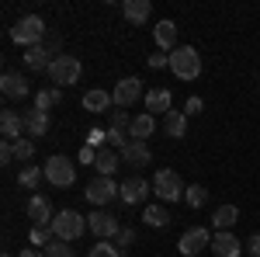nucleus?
Wrapping results in <instances>:
<instances>
[{
    "instance_id": "f257e3e1",
    "label": "nucleus",
    "mask_w": 260,
    "mask_h": 257,
    "mask_svg": "<svg viewBox=\"0 0 260 257\" xmlns=\"http://www.w3.org/2000/svg\"><path fill=\"white\" fill-rule=\"evenodd\" d=\"M87 230H90V226H87V219H83L77 209H62V212H56V219H52V233H56V240H66V243L80 240Z\"/></svg>"
},
{
    "instance_id": "f03ea898",
    "label": "nucleus",
    "mask_w": 260,
    "mask_h": 257,
    "mask_svg": "<svg viewBox=\"0 0 260 257\" xmlns=\"http://www.w3.org/2000/svg\"><path fill=\"white\" fill-rule=\"evenodd\" d=\"M170 70H174V77H177V80H194L201 73L198 49H191V45H177V49L170 52Z\"/></svg>"
},
{
    "instance_id": "7ed1b4c3",
    "label": "nucleus",
    "mask_w": 260,
    "mask_h": 257,
    "mask_svg": "<svg viewBox=\"0 0 260 257\" xmlns=\"http://www.w3.org/2000/svg\"><path fill=\"white\" fill-rule=\"evenodd\" d=\"M11 39L18 42V45H24V49H35V45H42V39H45V21H42L39 14L21 18L18 24L11 28Z\"/></svg>"
},
{
    "instance_id": "20e7f679",
    "label": "nucleus",
    "mask_w": 260,
    "mask_h": 257,
    "mask_svg": "<svg viewBox=\"0 0 260 257\" xmlns=\"http://www.w3.org/2000/svg\"><path fill=\"white\" fill-rule=\"evenodd\" d=\"M42 170H45V181H49V184H56V188H70V184L77 181V167H73V160L62 157V153L49 157Z\"/></svg>"
},
{
    "instance_id": "39448f33",
    "label": "nucleus",
    "mask_w": 260,
    "mask_h": 257,
    "mask_svg": "<svg viewBox=\"0 0 260 257\" xmlns=\"http://www.w3.org/2000/svg\"><path fill=\"white\" fill-rule=\"evenodd\" d=\"M83 77V66L77 56H56L52 66H49V80L56 83V87H70V83H77Z\"/></svg>"
},
{
    "instance_id": "423d86ee",
    "label": "nucleus",
    "mask_w": 260,
    "mask_h": 257,
    "mask_svg": "<svg viewBox=\"0 0 260 257\" xmlns=\"http://www.w3.org/2000/svg\"><path fill=\"white\" fill-rule=\"evenodd\" d=\"M153 191L160 202H180L184 198V181H180L177 170H160L153 178Z\"/></svg>"
},
{
    "instance_id": "0eeeda50",
    "label": "nucleus",
    "mask_w": 260,
    "mask_h": 257,
    "mask_svg": "<svg viewBox=\"0 0 260 257\" xmlns=\"http://www.w3.org/2000/svg\"><path fill=\"white\" fill-rule=\"evenodd\" d=\"M87 226H90V233L98 240H115L121 233V222L115 216H108L104 209H94V212L87 216Z\"/></svg>"
},
{
    "instance_id": "6e6552de",
    "label": "nucleus",
    "mask_w": 260,
    "mask_h": 257,
    "mask_svg": "<svg viewBox=\"0 0 260 257\" xmlns=\"http://www.w3.org/2000/svg\"><path fill=\"white\" fill-rule=\"evenodd\" d=\"M83 195H87V202H94V205L101 209V205H108V202H115V198L121 195V184H115L111 178H94L90 184H87Z\"/></svg>"
},
{
    "instance_id": "1a4fd4ad",
    "label": "nucleus",
    "mask_w": 260,
    "mask_h": 257,
    "mask_svg": "<svg viewBox=\"0 0 260 257\" xmlns=\"http://www.w3.org/2000/svg\"><path fill=\"white\" fill-rule=\"evenodd\" d=\"M180 254L184 257H194V254H201V250H208L212 247V233L205 230V226H191L184 237H180Z\"/></svg>"
},
{
    "instance_id": "9d476101",
    "label": "nucleus",
    "mask_w": 260,
    "mask_h": 257,
    "mask_svg": "<svg viewBox=\"0 0 260 257\" xmlns=\"http://www.w3.org/2000/svg\"><path fill=\"white\" fill-rule=\"evenodd\" d=\"M111 94H115V104H118V108H132V104H136L139 98H146V91H142V80H139V77H125V80H118Z\"/></svg>"
},
{
    "instance_id": "9b49d317",
    "label": "nucleus",
    "mask_w": 260,
    "mask_h": 257,
    "mask_svg": "<svg viewBox=\"0 0 260 257\" xmlns=\"http://www.w3.org/2000/svg\"><path fill=\"white\" fill-rule=\"evenodd\" d=\"M149 188H153V184H149L146 178L132 174V178L121 184V195H118V198L125 202V205H142V202H146V195H149Z\"/></svg>"
},
{
    "instance_id": "f8f14e48",
    "label": "nucleus",
    "mask_w": 260,
    "mask_h": 257,
    "mask_svg": "<svg viewBox=\"0 0 260 257\" xmlns=\"http://www.w3.org/2000/svg\"><path fill=\"white\" fill-rule=\"evenodd\" d=\"M111 104H115V94H108L104 87H94V91L83 94V111H90V115H104ZM108 115H111V111H108Z\"/></svg>"
},
{
    "instance_id": "ddd939ff",
    "label": "nucleus",
    "mask_w": 260,
    "mask_h": 257,
    "mask_svg": "<svg viewBox=\"0 0 260 257\" xmlns=\"http://www.w3.org/2000/svg\"><path fill=\"white\" fill-rule=\"evenodd\" d=\"M121 160H125L128 167H149L153 153H149V146H146L142 139H128V146H121Z\"/></svg>"
},
{
    "instance_id": "4468645a",
    "label": "nucleus",
    "mask_w": 260,
    "mask_h": 257,
    "mask_svg": "<svg viewBox=\"0 0 260 257\" xmlns=\"http://www.w3.org/2000/svg\"><path fill=\"white\" fill-rule=\"evenodd\" d=\"M24 132V115L21 111H0V136L4 142H18Z\"/></svg>"
},
{
    "instance_id": "2eb2a0df",
    "label": "nucleus",
    "mask_w": 260,
    "mask_h": 257,
    "mask_svg": "<svg viewBox=\"0 0 260 257\" xmlns=\"http://www.w3.org/2000/svg\"><path fill=\"white\" fill-rule=\"evenodd\" d=\"M170 91L167 87H153V91H146V98H142V104H146V111L156 119V115H167L170 111Z\"/></svg>"
},
{
    "instance_id": "dca6fc26",
    "label": "nucleus",
    "mask_w": 260,
    "mask_h": 257,
    "mask_svg": "<svg viewBox=\"0 0 260 257\" xmlns=\"http://www.w3.org/2000/svg\"><path fill=\"white\" fill-rule=\"evenodd\" d=\"M28 219L35 222V226H49L52 222V205H49V198L45 195H31L28 198Z\"/></svg>"
},
{
    "instance_id": "f3484780",
    "label": "nucleus",
    "mask_w": 260,
    "mask_h": 257,
    "mask_svg": "<svg viewBox=\"0 0 260 257\" xmlns=\"http://www.w3.org/2000/svg\"><path fill=\"white\" fill-rule=\"evenodd\" d=\"M0 91H4V98H11V101H18V98H28V80L21 77V73H4L0 77Z\"/></svg>"
},
{
    "instance_id": "a211bd4d",
    "label": "nucleus",
    "mask_w": 260,
    "mask_h": 257,
    "mask_svg": "<svg viewBox=\"0 0 260 257\" xmlns=\"http://www.w3.org/2000/svg\"><path fill=\"white\" fill-rule=\"evenodd\" d=\"M24 132L31 139H42L49 132V111H39V108H31V111H24Z\"/></svg>"
},
{
    "instance_id": "6ab92c4d",
    "label": "nucleus",
    "mask_w": 260,
    "mask_h": 257,
    "mask_svg": "<svg viewBox=\"0 0 260 257\" xmlns=\"http://www.w3.org/2000/svg\"><path fill=\"white\" fill-rule=\"evenodd\" d=\"M121 14L132 21V24H146L149 14H153V4H149V0H125V4H121Z\"/></svg>"
},
{
    "instance_id": "aec40b11",
    "label": "nucleus",
    "mask_w": 260,
    "mask_h": 257,
    "mask_svg": "<svg viewBox=\"0 0 260 257\" xmlns=\"http://www.w3.org/2000/svg\"><path fill=\"white\" fill-rule=\"evenodd\" d=\"M212 254L215 257H240V240L233 233H215L212 237Z\"/></svg>"
},
{
    "instance_id": "412c9836",
    "label": "nucleus",
    "mask_w": 260,
    "mask_h": 257,
    "mask_svg": "<svg viewBox=\"0 0 260 257\" xmlns=\"http://www.w3.org/2000/svg\"><path fill=\"white\" fill-rule=\"evenodd\" d=\"M163 132L170 139H184L187 136V115L184 111H167L163 115Z\"/></svg>"
},
{
    "instance_id": "4be33fe9",
    "label": "nucleus",
    "mask_w": 260,
    "mask_h": 257,
    "mask_svg": "<svg viewBox=\"0 0 260 257\" xmlns=\"http://www.w3.org/2000/svg\"><path fill=\"white\" fill-rule=\"evenodd\" d=\"M153 132H156V119H153L149 111H142V115H136V119H132L128 139H142V142H146V139L153 136Z\"/></svg>"
},
{
    "instance_id": "5701e85b",
    "label": "nucleus",
    "mask_w": 260,
    "mask_h": 257,
    "mask_svg": "<svg viewBox=\"0 0 260 257\" xmlns=\"http://www.w3.org/2000/svg\"><path fill=\"white\" fill-rule=\"evenodd\" d=\"M153 39H156V45L163 49H177V24L174 21H160L156 28H153Z\"/></svg>"
},
{
    "instance_id": "b1692460",
    "label": "nucleus",
    "mask_w": 260,
    "mask_h": 257,
    "mask_svg": "<svg viewBox=\"0 0 260 257\" xmlns=\"http://www.w3.org/2000/svg\"><path fill=\"white\" fill-rule=\"evenodd\" d=\"M236 219H240V209H236V205H219L215 216H212V222H215L219 233H229V230L236 226Z\"/></svg>"
},
{
    "instance_id": "393cba45",
    "label": "nucleus",
    "mask_w": 260,
    "mask_h": 257,
    "mask_svg": "<svg viewBox=\"0 0 260 257\" xmlns=\"http://www.w3.org/2000/svg\"><path fill=\"white\" fill-rule=\"evenodd\" d=\"M24 66H28V70H35V73H39V70H49V66H52V60H49V49H45V45L24 49Z\"/></svg>"
},
{
    "instance_id": "a878e982",
    "label": "nucleus",
    "mask_w": 260,
    "mask_h": 257,
    "mask_svg": "<svg viewBox=\"0 0 260 257\" xmlns=\"http://www.w3.org/2000/svg\"><path fill=\"white\" fill-rule=\"evenodd\" d=\"M118 153H111V150H98V160H94V167H98V178H111L115 170H118Z\"/></svg>"
},
{
    "instance_id": "bb28decb",
    "label": "nucleus",
    "mask_w": 260,
    "mask_h": 257,
    "mask_svg": "<svg viewBox=\"0 0 260 257\" xmlns=\"http://www.w3.org/2000/svg\"><path fill=\"white\" fill-rule=\"evenodd\" d=\"M42 181H45V170H42V167H21L18 170V184L28 188V191H39Z\"/></svg>"
},
{
    "instance_id": "cd10ccee",
    "label": "nucleus",
    "mask_w": 260,
    "mask_h": 257,
    "mask_svg": "<svg viewBox=\"0 0 260 257\" xmlns=\"http://www.w3.org/2000/svg\"><path fill=\"white\" fill-rule=\"evenodd\" d=\"M142 219H146L149 226H156V230L170 226V212H167L163 205H146V209H142Z\"/></svg>"
},
{
    "instance_id": "c85d7f7f",
    "label": "nucleus",
    "mask_w": 260,
    "mask_h": 257,
    "mask_svg": "<svg viewBox=\"0 0 260 257\" xmlns=\"http://www.w3.org/2000/svg\"><path fill=\"white\" fill-rule=\"evenodd\" d=\"M59 98H62L59 87H52V91H49V87H42L39 94H35V108H39V111H49L52 104H59Z\"/></svg>"
},
{
    "instance_id": "c756f323",
    "label": "nucleus",
    "mask_w": 260,
    "mask_h": 257,
    "mask_svg": "<svg viewBox=\"0 0 260 257\" xmlns=\"http://www.w3.org/2000/svg\"><path fill=\"white\" fill-rule=\"evenodd\" d=\"M28 237H31V247H49V243L56 240L52 222H49V226H31V233H28Z\"/></svg>"
},
{
    "instance_id": "7c9ffc66",
    "label": "nucleus",
    "mask_w": 260,
    "mask_h": 257,
    "mask_svg": "<svg viewBox=\"0 0 260 257\" xmlns=\"http://www.w3.org/2000/svg\"><path fill=\"white\" fill-rule=\"evenodd\" d=\"M184 202H187L191 209H201V205L208 202V191H205L201 184H187V191H184Z\"/></svg>"
},
{
    "instance_id": "2f4dec72",
    "label": "nucleus",
    "mask_w": 260,
    "mask_h": 257,
    "mask_svg": "<svg viewBox=\"0 0 260 257\" xmlns=\"http://www.w3.org/2000/svg\"><path fill=\"white\" fill-rule=\"evenodd\" d=\"M87 257H121V250L111 243V240H101V243L90 247V254H87Z\"/></svg>"
},
{
    "instance_id": "473e14b6",
    "label": "nucleus",
    "mask_w": 260,
    "mask_h": 257,
    "mask_svg": "<svg viewBox=\"0 0 260 257\" xmlns=\"http://www.w3.org/2000/svg\"><path fill=\"white\" fill-rule=\"evenodd\" d=\"M31 157H35V142H31V139H18V142H14V160L28 163Z\"/></svg>"
},
{
    "instance_id": "72a5a7b5",
    "label": "nucleus",
    "mask_w": 260,
    "mask_h": 257,
    "mask_svg": "<svg viewBox=\"0 0 260 257\" xmlns=\"http://www.w3.org/2000/svg\"><path fill=\"white\" fill-rule=\"evenodd\" d=\"M45 257H77V254H73V247H70L66 240H52V243L45 247Z\"/></svg>"
},
{
    "instance_id": "f704fd0d",
    "label": "nucleus",
    "mask_w": 260,
    "mask_h": 257,
    "mask_svg": "<svg viewBox=\"0 0 260 257\" xmlns=\"http://www.w3.org/2000/svg\"><path fill=\"white\" fill-rule=\"evenodd\" d=\"M108 129H118V132H128L132 129V119H128V111L121 108V111H111V125Z\"/></svg>"
},
{
    "instance_id": "c9c22d12",
    "label": "nucleus",
    "mask_w": 260,
    "mask_h": 257,
    "mask_svg": "<svg viewBox=\"0 0 260 257\" xmlns=\"http://www.w3.org/2000/svg\"><path fill=\"white\" fill-rule=\"evenodd\" d=\"M111 243H115L118 250H128V247L136 243V233H132L128 226H121V233H118V237H115V240H111Z\"/></svg>"
},
{
    "instance_id": "e433bc0d",
    "label": "nucleus",
    "mask_w": 260,
    "mask_h": 257,
    "mask_svg": "<svg viewBox=\"0 0 260 257\" xmlns=\"http://www.w3.org/2000/svg\"><path fill=\"white\" fill-rule=\"evenodd\" d=\"M104 142H108V132H101V129H90V132H87V146L98 150V146H104Z\"/></svg>"
},
{
    "instance_id": "4c0bfd02",
    "label": "nucleus",
    "mask_w": 260,
    "mask_h": 257,
    "mask_svg": "<svg viewBox=\"0 0 260 257\" xmlns=\"http://www.w3.org/2000/svg\"><path fill=\"white\" fill-rule=\"evenodd\" d=\"M108 142H111V146H128V132H118V129H108Z\"/></svg>"
},
{
    "instance_id": "58836bf2",
    "label": "nucleus",
    "mask_w": 260,
    "mask_h": 257,
    "mask_svg": "<svg viewBox=\"0 0 260 257\" xmlns=\"http://www.w3.org/2000/svg\"><path fill=\"white\" fill-rule=\"evenodd\" d=\"M146 66H149V70H163V66H170V56L156 52V56H149V60H146Z\"/></svg>"
},
{
    "instance_id": "ea45409f",
    "label": "nucleus",
    "mask_w": 260,
    "mask_h": 257,
    "mask_svg": "<svg viewBox=\"0 0 260 257\" xmlns=\"http://www.w3.org/2000/svg\"><path fill=\"white\" fill-rule=\"evenodd\" d=\"M14 160V142H0V163H11Z\"/></svg>"
},
{
    "instance_id": "a19ab883",
    "label": "nucleus",
    "mask_w": 260,
    "mask_h": 257,
    "mask_svg": "<svg viewBox=\"0 0 260 257\" xmlns=\"http://www.w3.org/2000/svg\"><path fill=\"white\" fill-rule=\"evenodd\" d=\"M201 108H205V101H201V98H187V104H184V111H187V115H198Z\"/></svg>"
},
{
    "instance_id": "79ce46f5",
    "label": "nucleus",
    "mask_w": 260,
    "mask_h": 257,
    "mask_svg": "<svg viewBox=\"0 0 260 257\" xmlns=\"http://www.w3.org/2000/svg\"><path fill=\"white\" fill-rule=\"evenodd\" d=\"M246 250H250V257H260V233H253L246 240Z\"/></svg>"
},
{
    "instance_id": "37998d69",
    "label": "nucleus",
    "mask_w": 260,
    "mask_h": 257,
    "mask_svg": "<svg viewBox=\"0 0 260 257\" xmlns=\"http://www.w3.org/2000/svg\"><path fill=\"white\" fill-rule=\"evenodd\" d=\"M94 160H98V150H94V146H83L80 150V163H94Z\"/></svg>"
},
{
    "instance_id": "c03bdc74",
    "label": "nucleus",
    "mask_w": 260,
    "mask_h": 257,
    "mask_svg": "<svg viewBox=\"0 0 260 257\" xmlns=\"http://www.w3.org/2000/svg\"><path fill=\"white\" fill-rule=\"evenodd\" d=\"M18 257H45V250H39V247H28V250H21Z\"/></svg>"
},
{
    "instance_id": "a18cd8bd",
    "label": "nucleus",
    "mask_w": 260,
    "mask_h": 257,
    "mask_svg": "<svg viewBox=\"0 0 260 257\" xmlns=\"http://www.w3.org/2000/svg\"><path fill=\"white\" fill-rule=\"evenodd\" d=\"M4 257H14V254H4Z\"/></svg>"
}]
</instances>
